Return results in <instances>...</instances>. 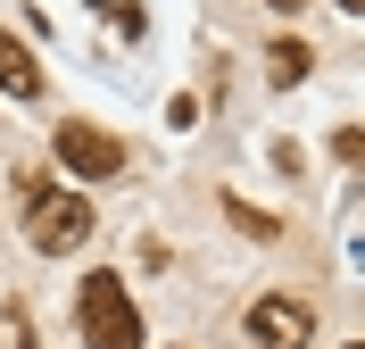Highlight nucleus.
<instances>
[{"label":"nucleus","instance_id":"1","mask_svg":"<svg viewBox=\"0 0 365 349\" xmlns=\"http://www.w3.org/2000/svg\"><path fill=\"white\" fill-rule=\"evenodd\" d=\"M25 241L42 258H67L91 241V200L67 183H25Z\"/></svg>","mask_w":365,"mask_h":349},{"label":"nucleus","instance_id":"2","mask_svg":"<svg viewBox=\"0 0 365 349\" xmlns=\"http://www.w3.org/2000/svg\"><path fill=\"white\" fill-rule=\"evenodd\" d=\"M75 316H83V349H141V316H133V291L100 266V275H83V291H75Z\"/></svg>","mask_w":365,"mask_h":349},{"label":"nucleus","instance_id":"3","mask_svg":"<svg viewBox=\"0 0 365 349\" xmlns=\"http://www.w3.org/2000/svg\"><path fill=\"white\" fill-rule=\"evenodd\" d=\"M250 341H257V349H307V341H316V308L266 291V300L250 308Z\"/></svg>","mask_w":365,"mask_h":349},{"label":"nucleus","instance_id":"4","mask_svg":"<svg viewBox=\"0 0 365 349\" xmlns=\"http://www.w3.org/2000/svg\"><path fill=\"white\" fill-rule=\"evenodd\" d=\"M58 166L83 175V183H108L116 166H125V141L100 133V125H58Z\"/></svg>","mask_w":365,"mask_h":349},{"label":"nucleus","instance_id":"5","mask_svg":"<svg viewBox=\"0 0 365 349\" xmlns=\"http://www.w3.org/2000/svg\"><path fill=\"white\" fill-rule=\"evenodd\" d=\"M0 92L9 100H42V67H34V50L0 25Z\"/></svg>","mask_w":365,"mask_h":349},{"label":"nucleus","instance_id":"6","mask_svg":"<svg viewBox=\"0 0 365 349\" xmlns=\"http://www.w3.org/2000/svg\"><path fill=\"white\" fill-rule=\"evenodd\" d=\"M266 59H274L266 75H274V84H282V92H291V84H307V67H316V50H307V42H274Z\"/></svg>","mask_w":365,"mask_h":349},{"label":"nucleus","instance_id":"7","mask_svg":"<svg viewBox=\"0 0 365 349\" xmlns=\"http://www.w3.org/2000/svg\"><path fill=\"white\" fill-rule=\"evenodd\" d=\"M232 225H241V233H257V241H266V233H274V216H266V208H241V200H232Z\"/></svg>","mask_w":365,"mask_h":349},{"label":"nucleus","instance_id":"8","mask_svg":"<svg viewBox=\"0 0 365 349\" xmlns=\"http://www.w3.org/2000/svg\"><path fill=\"white\" fill-rule=\"evenodd\" d=\"M91 9H116V17H125V34H133V25H141V17H133V9H125V0H91Z\"/></svg>","mask_w":365,"mask_h":349},{"label":"nucleus","instance_id":"9","mask_svg":"<svg viewBox=\"0 0 365 349\" xmlns=\"http://www.w3.org/2000/svg\"><path fill=\"white\" fill-rule=\"evenodd\" d=\"M266 9H282V17H299V9H307V0H266Z\"/></svg>","mask_w":365,"mask_h":349},{"label":"nucleus","instance_id":"10","mask_svg":"<svg viewBox=\"0 0 365 349\" xmlns=\"http://www.w3.org/2000/svg\"><path fill=\"white\" fill-rule=\"evenodd\" d=\"M341 9H365V0H341Z\"/></svg>","mask_w":365,"mask_h":349},{"label":"nucleus","instance_id":"11","mask_svg":"<svg viewBox=\"0 0 365 349\" xmlns=\"http://www.w3.org/2000/svg\"><path fill=\"white\" fill-rule=\"evenodd\" d=\"M349 349H357V341H349Z\"/></svg>","mask_w":365,"mask_h":349}]
</instances>
